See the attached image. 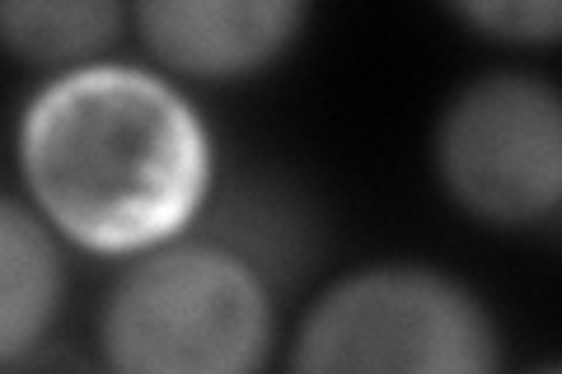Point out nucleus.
<instances>
[{
  "mask_svg": "<svg viewBox=\"0 0 562 374\" xmlns=\"http://www.w3.org/2000/svg\"><path fill=\"white\" fill-rule=\"evenodd\" d=\"M14 155L52 235L117 262L183 239L221 169L188 89L132 61L47 76L24 99Z\"/></svg>",
  "mask_w": 562,
  "mask_h": 374,
  "instance_id": "f257e3e1",
  "label": "nucleus"
},
{
  "mask_svg": "<svg viewBox=\"0 0 562 374\" xmlns=\"http://www.w3.org/2000/svg\"><path fill=\"white\" fill-rule=\"evenodd\" d=\"M277 305L231 253L173 239L117 267L99 299L94 355L109 374H268Z\"/></svg>",
  "mask_w": 562,
  "mask_h": 374,
  "instance_id": "f03ea898",
  "label": "nucleus"
},
{
  "mask_svg": "<svg viewBox=\"0 0 562 374\" xmlns=\"http://www.w3.org/2000/svg\"><path fill=\"white\" fill-rule=\"evenodd\" d=\"M286 374H502V328L454 272L371 262L310 299Z\"/></svg>",
  "mask_w": 562,
  "mask_h": 374,
  "instance_id": "7ed1b4c3",
  "label": "nucleus"
},
{
  "mask_svg": "<svg viewBox=\"0 0 562 374\" xmlns=\"http://www.w3.org/2000/svg\"><path fill=\"white\" fill-rule=\"evenodd\" d=\"M431 169L483 229H539L562 206V94L539 70H483L441 103Z\"/></svg>",
  "mask_w": 562,
  "mask_h": 374,
  "instance_id": "20e7f679",
  "label": "nucleus"
},
{
  "mask_svg": "<svg viewBox=\"0 0 562 374\" xmlns=\"http://www.w3.org/2000/svg\"><path fill=\"white\" fill-rule=\"evenodd\" d=\"M305 0H140L132 29L173 84H239L305 38Z\"/></svg>",
  "mask_w": 562,
  "mask_h": 374,
  "instance_id": "39448f33",
  "label": "nucleus"
},
{
  "mask_svg": "<svg viewBox=\"0 0 562 374\" xmlns=\"http://www.w3.org/2000/svg\"><path fill=\"white\" fill-rule=\"evenodd\" d=\"M183 239L231 253L281 299L319 272L328 225L310 188H301L291 173L239 165L216 169L206 202Z\"/></svg>",
  "mask_w": 562,
  "mask_h": 374,
  "instance_id": "423d86ee",
  "label": "nucleus"
},
{
  "mask_svg": "<svg viewBox=\"0 0 562 374\" xmlns=\"http://www.w3.org/2000/svg\"><path fill=\"white\" fill-rule=\"evenodd\" d=\"M66 305V243L24 197L0 192V365L52 342Z\"/></svg>",
  "mask_w": 562,
  "mask_h": 374,
  "instance_id": "0eeeda50",
  "label": "nucleus"
},
{
  "mask_svg": "<svg viewBox=\"0 0 562 374\" xmlns=\"http://www.w3.org/2000/svg\"><path fill=\"white\" fill-rule=\"evenodd\" d=\"M127 29L132 10L117 0H0V52L47 76L109 61Z\"/></svg>",
  "mask_w": 562,
  "mask_h": 374,
  "instance_id": "6e6552de",
  "label": "nucleus"
},
{
  "mask_svg": "<svg viewBox=\"0 0 562 374\" xmlns=\"http://www.w3.org/2000/svg\"><path fill=\"white\" fill-rule=\"evenodd\" d=\"M454 24H464L473 38L502 47H553L562 38V5L558 0H454L446 5Z\"/></svg>",
  "mask_w": 562,
  "mask_h": 374,
  "instance_id": "1a4fd4ad",
  "label": "nucleus"
},
{
  "mask_svg": "<svg viewBox=\"0 0 562 374\" xmlns=\"http://www.w3.org/2000/svg\"><path fill=\"white\" fill-rule=\"evenodd\" d=\"M0 374H109L99 365V355L80 351L76 342H61V337H52V342L33 347L29 355H20V361L0 365Z\"/></svg>",
  "mask_w": 562,
  "mask_h": 374,
  "instance_id": "9d476101",
  "label": "nucleus"
},
{
  "mask_svg": "<svg viewBox=\"0 0 562 374\" xmlns=\"http://www.w3.org/2000/svg\"><path fill=\"white\" fill-rule=\"evenodd\" d=\"M530 374H562L558 365H539V370H530Z\"/></svg>",
  "mask_w": 562,
  "mask_h": 374,
  "instance_id": "9b49d317",
  "label": "nucleus"
}]
</instances>
